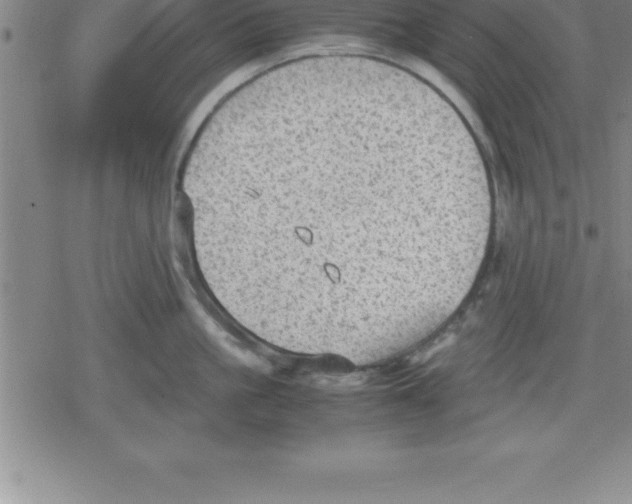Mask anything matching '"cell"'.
<instances>
[{"label": "cell", "mask_w": 632, "mask_h": 504, "mask_svg": "<svg viewBox=\"0 0 632 504\" xmlns=\"http://www.w3.org/2000/svg\"><path fill=\"white\" fill-rule=\"evenodd\" d=\"M404 104L339 85L286 90L220 130L200 184V239L234 302L325 327L356 322L421 196ZM369 293V292H368Z\"/></svg>", "instance_id": "obj_1"}]
</instances>
